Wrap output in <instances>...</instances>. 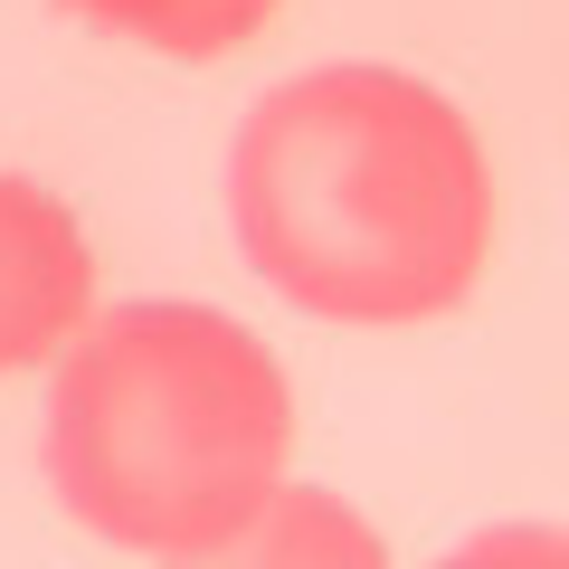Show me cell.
<instances>
[{
    "label": "cell",
    "instance_id": "1",
    "mask_svg": "<svg viewBox=\"0 0 569 569\" xmlns=\"http://www.w3.org/2000/svg\"><path fill=\"white\" fill-rule=\"evenodd\" d=\"M238 247L295 313L437 323L485 284L493 171L456 96L399 67H313L247 104L228 152Z\"/></svg>",
    "mask_w": 569,
    "mask_h": 569
},
{
    "label": "cell",
    "instance_id": "2",
    "mask_svg": "<svg viewBox=\"0 0 569 569\" xmlns=\"http://www.w3.org/2000/svg\"><path fill=\"white\" fill-rule=\"evenodd\" d=\"M39 447L96 541L219 560L284 493L295 389L257 332L209 305H114L58 351Z\"/></svg>",
    "mask_w": 569,
    "mask_h": 569
},
{
    "label": "cell",
    "instance_id": "3",
    "mask_svg": "<svg viewBox=\"0 0 569 569\" xmlns=\"http://www.w3.org/2000/svg\"><path fill=\"white\" fill-rule=\"evenodd\" d=\"M96 313V247L77 209L0 171V380L58 361Z\"/></svg>",
    "mask_w": 569,
    "mask_h": 569
},
{
    "label": "cell",
    "instance_id": "4",
    "mask_svg": "<svg viewBox=\"0 0 569 569\" xmlns=\"http://www.w3.org/2000/svg\"><path fill=\"white\" fill-rule=\"evenodd\" d=\"M67 20L104 29V39L123 48H152V58H228V48H247L266 20H276L284 0H58Z\"/></svg>",
    "mask_w": 569,
    "mask_h": 569
},
{
    "label": "cell",
    "instance_id": "5",
    "mask_svg": "<svg viewBox=\"0 0 569 569\" xmlns=\"http://www.w3.org/2000/svg\"><path fill=\"white\" fill-rule=\"evenodd\" d=\"M238 550L247 560H313V550H332V560H380V531H361L332 493H276Z\"/></svg>",
    "mask_w": 569,
    "mask_h": 569
}]
</instances>
